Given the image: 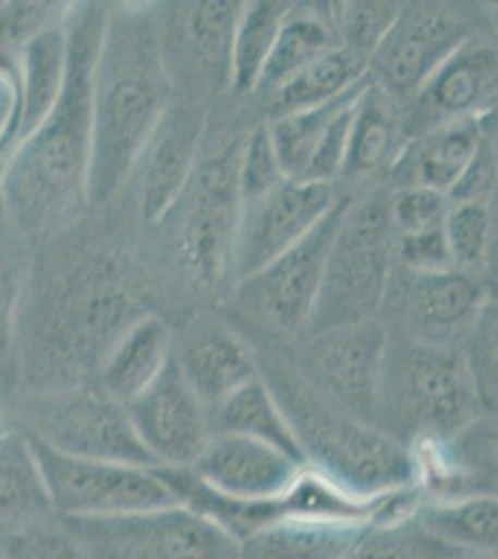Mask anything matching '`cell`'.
I'll use <instances>...</instances> for the list:
<instances>
[{
  "instance_id": "44",
  "label": "cell",
  "mask_w": 498,
  "mask_h": 559,
  "mask_svg": "<svg viewBox=\"0 0 498 559\" xmlns=\"http://www.w3.org/2000/svg\"><path fill=\"white\" fill-rule=\"evenodd\" d=\"M456 559H498V558H491V556H479V554H461V556H458Z\"/></svg>"
},
{
  "instance_id": "8",
  "label": "cell",
  "mask_w": 498,
  "mask_h": 559,
  "mask_svg": "<svg viewBox=\"0 0 498 559\" xmlns=\"http://www.w3.org/2000/svg\"><path fill=\"white\" fill-rule=\"evenodd\" d=\"M62 522L94 559H239V540L184 503Z\"/></svg>"
},
{
  "instance_id": "31",
  "label": "cell",
  "mask_w": 498,
  "mask_h": 559,
  "mask_svg": "<svg viewBox=\"0 0 498 559\" xmlns=\"http://www.w3.org/2000/svg\"><path fill=\"white\" fill-rule=\"evenodd\" d=\"M68 66V33L65 25L47 26L26 39L23 47V126L21 136L25 139L38 128L45 116L54 107Z\"/></svg>"
},
{
  "instance_id": "6",
  "label": "cell",
  "mask_w": 498,
  "mask_h": 559,
  "mask_svg": "<svg viewBox=\"0 0 498 559\" xmlns=\"http://www.w3.org/2000/svg\"><path fill=\"white\" fill-rule=\"evenodd\" d=\"M15 421L39 444L70 457L155 466L139 442L125 403L97 381L44 394H25Z\"/></svg>"
},
{
  "instance_id": "14",
  "label": "cell",
  "mask_w": 498,
  "mask_h": 559,
  "mask_svg": "<svg viewBox=\"0 0 498 559\" xmlns=\"http://www.w3.org/2000/svg\"><path fill=\"white\" fill-rule=\"evenodd\" d=\"M473 38L460 8L410 2L374 52L368 73L404 107L448 58Z\"/></svg>"
},
{
  "instance_id": "46",
  "label": "cell",
  "mask_w": 498,
  "mask_h": 559,
  "mask_svg": "<svg viewBox=\"0 0 498 559\" xmlns=\"http://www.w3.org/2000/svg\"><path fill=\"white\" fill-rule=\"evenodd\" d=\"M497 8H493V13H495V25H497L498 28V4H495Z\"/></svg>"
},
{
  "instance_id": "37",
  "label": "cell",
  "mask_w": 498,
  "mask_h": 559,
  "mask_svg": "<svg viewBox=\"0 0 498 559\" xmlns=\"http://www.w3.org/2000/svg\"><path fill=\"white\" fill-rule=\"evenodd\" d=\"M460 550L434 539L415 519L376 526L341 559H456Z\"/></svg>"
},
{
  "instance_id": "43",
  "label": "cell",
  "mask_w": 498,
  "mask_h": 559,
  "mask_svg": "<svg viewBox=\"0 0 498 559\" xmlns=\"http://www.w3.org/2000/svg\"><path fill=\"white\" fill-rule=\"evenodd\" d=\"M23 76L21 68L0 51V147L7 146L13 133L23 126Z\"/></svg>"
},
{
  "instance_id": "41",
  "label": "cell",
  "mask_w": 498,
  "mask_h": 559,
  "mask_svg": "<svg viewBox=\"0 0 498 559\" xmlns=\"http://www.w3.org/2000/svg\"><path fill=\"white\" fill-rule=\"evenodd\" d=\"M284 178L271 146L268 126H259L246 140L240 159V198L259 197Z\"/></svg>"
},
{
  "instance_id": "2",
  "label": "cell",
  "mask_w": 498,
  "mask_h": 559,
  "mask_svg": "<svg viewBox=\"0 0 498 559\" xmlns=\"http://www.w3.org/2000/svg\"><path fill=\"white\" fill-rule=\"evenodd\" d=\"M170 103L162 39L151 13H108L94 73L88 202L105 204L138 165Z\"/></svg>"
},
{
  "instance_id": "39",
  "label": "cell",
  "mask_w": 498,
  "mask_h": 559,
  "mask_svg": "<svg viewBox=\"0 0 498 559\" xmlns=\"http://www.w3.org/2000/svg\"><path fill=\"white\" fill-rule=\"evenodd\" d=\"M450 200L426 187L392 189L391 221L394 236H413L445 228Z\"/></svg>"
},
{
  "instance_id": "42",
  "label": "cell",
  "mask_w": 498,
  "mask_h": 559,
  "mask_svg": "<svg viewBox=\"0 0 498 559\" xmlns=\"http://www.w3.org/2000/svg\"><path fill=\"white\" fill-rule=\"evenodd\" d=\"M394 261L415 273H442L454 267L445 228L394 236Z\"/></svg>"
},
{
  "instance_id": "27",
  "label": "cell",
  "mask_w": 498,
  "mask_h": 559,
  "mask_svg": "<svg viewBox=\"0 0 498 559\" xmlns=\"http://www.w3.org/2000/svg\"><path fill=\"white\" fill-rule=\"evenodd\" d=\"M415 522L447 547L498 558V495L495 492L424 498L416 509Z\"/></svg>"
},
{
  "instance_id": "5",
  "label": "cell",
  "mask_w": 498,
  "mask_h": 559,
  "mask_svg": "<svg viewBox=\"0 0 498 559\" xmlns=\"http://www.w3.org/2000/svg\"><path fill=\"white\" fill-rule=\"evenodd\" d=\"M391 197L387 183L352 194L329 247L318 299L303 336L381 316L394 265Z\"/></svg>"
},
{
  "instance_id": "29",
  "label": "cell",
  "mask_w": 498,
  "mask_h": 559,
  "mask_svg": "<svg viewBox=\"0 0 498 559\" xmlns=\"http://www.w3.org/2000/svg\"><path fill=\"white\" fill-rule=\"evenodd\" d=\"M208 419L212 435L259 440L305 464L289 419L284 418L278 400L260 376L210 408Z\"/></svg>"
},
{
  "instance_id": "47",
  "label": "cell",
  "mask_w": 498,
  "mask_h": 559,
  "mask_svg": "<svg viewBox=\"0 0 498 559\" xmlns=\"http://www.w3.org/2000/svg\"><path fill=\"white\" fill-rule=\"evenodd\" d=\"M0 559H2V556H0Z\"/></svg>"
},
{
  "instance_id": "38",
  "label": "cell",
  "mask_w": 498,
  "mask_h": 559,
  "mask_svg": "<svg viewBox=\"0 0 498 559\" xmlns=\"http://www.w3.org/2000/svg\"><path fill=\"white\" fill-rule=\"evenodd\" d=\"M2 559H94L62 521L0 539Z\"/></svg>"
},
{
  "instance_id": "25",
  "label": "cell",
  "mask_w": 498,
  "mask_h": 559,
  "mask_svg": "<svg viewBox=\"0 0 498 559\" xmlns=\"http://www.w3.org/2000/svg\"><path fill=\"white\" fill-rule=\"evenodd\" d=\"M376 526L284 516L240 540L239 559H341Z\"/></svg>"
},
{
  "instance_id": "21",
  "label": "cell",
  "mask_w": 498,
  "mask_h": 559,
  "mask_svg": "<svg viewBox=\"0 0 498 559\" xmlns=\"http://www.w3.org/2000/svg\"><path fill=\"white\" fill-rule=\"evenodd\" d=\"M424 498L498 495V408L486 411L452 444L413 452Z\"/></svg>"
},
{
  "instance_id": "11",
  "label": "cell",
  "mask_w": 498,
  "mask_h": 559,
  "mask_svg": "<svg viewBox=\"0 0 498 559\" xmlns=\"http://www.w3.org/2000/svg\"><path fill=\"white\" fill-rule=\"evenodd\" d=\"M31 442L60 521L129 515L181 503L155 466L70 457L34 439Z\"/></svg>"
},
{
  "instance_id": "36",
  "label": "cell",
  "mask_w": 498,
  "mask_h": 559,
  "mask_svg": "<svg viewBox=\"0 0 498 559\" xmlns=\"http://www.w3.org/2000/svg\"><path fill=\"white\" fill-rule=\"evenodd\" d=\"M402 2H333L335 31L341 47L365 58L368 66L374 52L378 51L385 36L389 34L398 15L402 12Z\"/></svg>"
},
{
  "instance_id": "19",
  "label": "cell",
  "mask_w": 498,
  "mask_h": 559,
  "mask_svg": "<svg viewBox=\"0 0 498 559\" xmlns=\"http://www.w3.org/2000/svg\"><path fill=\"white\" fill-rule=\"evenodd\" d=\"M205 131V110L196 105L168 107L139 157L142 216L157 224L175 207L194 174Z\"/></svg>"
},
{
  "instance_id": "3",
  "label": "cell",
  "mask_w": 498,
  "mask_h": 559,
  "mask_svg": "<svg viewBox=\"0 0 498 559\" xmlns=\"http://www.w3.org/2000/svg\"><path fill=\"white\" fill-rule=\"evenodd\" d=\"M259 369L309 468L360 498L418 487L413 452L379 427L352 418L318 397L283 350L259 353Z\"/></svg>"
},
{
  "instance_id": "34",
  "label": "cell",
  "mask_w": 498,
  "mask_h": 559,
  "mask_svg": "<svg viewBox=\"0 0 498 559\" xmlns=\"http://www.w3.org/2000/svg\"><path fill=\"white\" fill-rule=\"evenodd\" d=\"M294 2L259 0L244 2L234 34L231 88L255 92L266 62L278 41L279 31Z\"/></svg>"
},
{
  "instance_id": "33",
  "label": "cell",
  "mask_w": 498,
  "mask_h": 559,
  "mask_svg": "<svg viewBox=\"0 0 498 559\" xmlns=\"http://www.w3.org/2000/svg\"><path fill=\"white\" fill-rule=\"evenodd\" d=\"M21 234L23 231L13 223L0 194V392L20 382L15 310L25 276V250Z\"/></svg>"
},
{
  "instance_id": "17",
  "label": "cell",
  "mask_w": 498,
  "mask_h": 559,
  "mask_svg": "<svg viewBox=\"0 0 498 559\" xmlns=\"http://www.w3.org/2000/svg\"><path fill=\"white\" fill-rule=\"evenodd\" d=\"M126 408L139 442L158 468H194L212 439L208 408L190 388L173 355L157 381Z\"/></svg>"
},
{
  "instance_id": "40",
  "label": "cell",
  "mask_w": 498,
  "mask_h": 559,
  "mask_svg": "<svg viewBox=\"0 0 498 559\" xmlns=\"http://www.w3.org/2000/svg\"><path fill=\"white\" fill-rule=\"evenodd\" d=\"M486 411L498 408V302L486 306L465 344Z\"/></svg>"
},
{
  "instance_id": "23",
  "label": "cell",
  "mask_w": 498,
  "mask_h": 559,
  "mask_svg": "<svg viewBox=\"0 0 498 559\" xmlns=\"http://www.w3.org/2000/svg\"><path fill=\"white\" fill-rule=\"evenodd\" d=\"M486 136L484 120H467L410 139L387 185L394 191L426 187L448 194L473 163Z\"/></svg>"
},
{
  "instance_id": "26",
  "label": "cell",
  "mask_w": 498,
  "mask_h": 559,
  "mask_svg": "<svg viewBox=\"0 0 498 559\" xmlns=\"http://www.w3.org/2000/svg\"><path fill=\"white\" fill-rule=\"evenodd\" d=\"M171 355L168 326L158 318L139 319L121 334L108 353L99 369L97 384L129 405L157 381Z\"/></svg>"
},
{
  "instance_id": "45",
  "label": "cell",
  "mask_w": 498,
  "mask_h": 559,
  "mask_svg": "<svg viewBox=\"0 0 498 559\" xmlns=\"http://www.w3.org/2000/svg\"><path fill=\"white\" fill-rule=\"evenodd\" d=\"M8 427L7 421V414H4V411H2V407H0V432L4 431Z\"/></svg>"
},
{
  "instance_id": "15",
  "label": "cell",
  "mask_w": 498,
  "mask_h": 559,
  "mask_svg": "<svg viewBox=\"0 0 498 559\" xmlns=\"http://www.w3.org/2000/svg\"><path fill=\"white\" fill-rule=\"evenodd\" d=\"M498 108V44L469 39L402 107L408 140Z\"/></svg>"
},
{
  "instance_id": "1",
  "label": "cell",
  "mask_w": 498,
  "mask_h": 559,
  "mask_svg": "<svg viewBox=\"0 0 498 559\" xmlns=\"http://www.w3.org/2000/svg\"><path fill=\"white\" fill-rule=\"evenodd\" d=\"M107 17V10L92 2L71 12L62 92L2 174L0 194L13 223L25 234L65 223L88 200L95 62Z\"/></svg>"
},
{
  "instance_id": "12",
  "label": "cell",
  "mask_w": 498,
  "mask_h": 559,
  "mask_svg": "<svg viewBox=\"0 0 498 559\" xmlns=\"http://www.w3.org/2000/svg\"><path fill=\"white\" fill-rule=\"evenodd\" d=\"M244 140H233L197 166L179 198L177 248L184 267L202 286H212L229 274L242 207L240 159Z\"/></svg>"
},
{
  "instance_id": "16",
  "label": "cell",
  "mask_w": 498,
  "mask_h": 559,
  "mask_svg": "<svg viewBox=\"0 0 498 559\" xmlns=\"http://www.w3.org/2000/svg\"><path fill=\"white\" fill-rule=\"evenodd\" d=\"M371 73L331 102L271 118V146L284 178L296 183H339L353 115Z\"/></svg>"
},
{
  "instance_id": "35",
  "label": "cell",
  "mask_w": 498,
  "mask_h": 559,
  "mask_svg": "<svg viewBox=\"0 0 498 559\" xmlns=\"http://www.w3.org/2000/svg\"><path fill=\"white\" fill-rule=\"evenodd\" d=\"M445 236L454 267L479 276L489 265L495 239L491 202L450 204L445 221Z\"/></svg>"
},
{
  "instance_id": "4",
  "label": "cell",
  "mask_w": 498,
  "mask_h": 559,
  "mask_svg": "<svg viewBox=\"0 0 498 559\" xmlns=\"http://www.w3.org/2000/svg\"><path fill=\"white\" fill-rule=\"evenodd\" d=\"M486 413L465 347L391 336L379 382L376 427L411 452L442 448Z\"/></svg>"
},
{
  "instance_id": "28",
  "label": "cell",
  "mask_w": 498,
  "mask_h": 559,
  "mask_svg": "<svg viewBox=\"0 0 498 559\" xmlns=\"http://www.w3.org/2000/svg\"><path fill=\"white\" fill-rule=\"evenodd\" d=\"M318 7L305 4V8H300L294 4L279 31L278 41L255 92L265 96L276 94L303 68L341 47L335 31L333 2H323Z\"/></svg>"
},
{
  "instance_id": "7",
  "label": "cell",
  "mask_w": 498,
  "mask_h": 559,
  "mask_svg": "<svg viewBox=\"0 0 498 559\" xmlns=\"http://www.w3.org/2000/svg\"><path fill=\"white\" fill-rule=\"evenodd\" d=\"M350 200L347 192L309 236L233 287L234 305L268 336V349H284L307 332L329 247Z\"/></svg>"
},
{
  "instance_id": "18",
  "label": "cell",
  "mask_w": 498,
  "mask_h": 559,
  "mask_svg": "<svg viewBox=\"0 0 498 559\" xmlns=\"http://www.w3.org/2000/svg\"><path fill=\"white\" fill-rule=\"evenodd\" d=\"M305 466L259 440L212 435L190 472L218 495L240 502H270L291 489Z\"/></svg>"
},
{
  "instance_id": "13",
  "label": "cell",
  "mask_w": 498,
  "mask_h": 559,
  "mask_svg": "<svg viewBox=\"0 0 498 559\" xmlns=\"http://www.w3.org/2000/svg\"><path fill=\"white\" fill-rule=\"evenodd\" d=\"M347 192L333 183L283 179L259 197L242 200L229 276L233 286L309 236Z\"/></svg>"
},
{
  "instance_id": "30",
  "label": "cell",
  "mask_w": 498,
  "mask_h": 559,
  "mask_svg": "<svg viewBox=\"0 0 498 559\" xmlns=\"http://www.w3.org/2000/svg\"><path fill=\"white\" fill-rule=\"evenodd\" d=\"M244 2L212 0L183 8V33L189 49L210 83L231 88L234 34Z\"/></svg>"
},
{
  "instance_id": "20",
  "label": "cell",
  "mask_w": 498,
  "mask_h": 559,
  "mask_svg": "<svg viewBox=\"0 0 498 559\" xmlns=\"http://www.w3.org/2000/svg\"><path fill=\"white\" fill-rule=\"evenodd\" d=\"M173 358L208 411L260 376L259 353L252 342L220 321L194 324Z\"/></svg>"
},
{
  "instance_id": "10",
  "label": "cell",
  "mask_w": 498,
  "mask_h": 559,
  "mask_svg": "<svg viewBox=\"0 0 498 559\" xmlns=\"http://www.w3.org/2000/svg\"><path fill=\"white\" fill-rule=\"evenodd\" d=\"M491 295L478 274L450 269L415 273L392 265L379 319L391 336L437 347H465Z\"/></svg>"
},
{
  "instance_id": "9",
  "label": "cell",
  "mask_w": 498,
  "mask_h": 559,
  "mask_svg": "<svg viewBox=\"0 0 498 559\" xmlns=\"http://www.w3.org/2000/svg\"><path fill=\"white\" fill-rule=\"evenodd\" d=\"M387 345V324L371 319L307 334L281 350L318 397L352 418L376 426Z\"/></svg>"
},
{
  "instance_id": "22",
  "label": "cell",
  "mask_w": 498,
  "mask_h": 559,
  "mask_svg": "<svg viewBox=\"0 0 498 559\" xmlns=\"http://www.w3.org/2000/svg\"><path fill=\"white\" fill-rule=\"evenodd\" d=\"M405 144L400 103L371 79L355 107L341 179L352 183H387Z\"/></svg>"
},
{
  "instance_id": "24",
  "label": "cell",
  "mask_w": 498,
  "mask_h": 559,
  "mask_svg": "<svg viewBox=\"0 0 498 559\" xmlns=\"http://www.w3.org/2000/svg\"><path fill=\"white\" fill-rule=\"evenodd\" d=\"M60 521L31 439L20 427L0 432V539Z\"/></svg>"
},
{
  "instance_id": "32",
  "label": "cell",
  "mask_w": 498,
  "mask_h": 559,
  "mask_svg": "<svg viewBox=\"0 0 498 559\" xmlns=\"http://www.w3.org/2000/svg\"><path fill=\"white\" fill-rule=\"evenodd\" d=\"M368 75V62L344 47H337L328 55L303 68L291 81L271 94L274 118L294 115L315 108L344 94L353 84Z\"/></svg>"
}]
</instances>
